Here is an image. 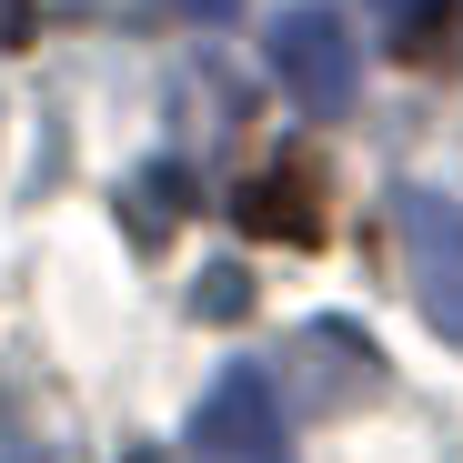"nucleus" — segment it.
Wrapping results in <instances>:
<instances>
[{
    "label": "nucleus",
    "instance_id": "obj_7",
    "mask_svg": "<svg viewBox=\"0 0 463 463\" xmlns=\"http://www.w3.org/2000/svg\"><path fill=\"white\" fill-rule=\"evenodd\" d=\"M162 11H182V21H232L242 0H162Z\"/></svg>",
    "mask_w": 463,
    "mask_h": 463
},
{
    "label": "nucleus",
    "instance_id": "obj_2",
    "mask_svg": "<svg viewBox=\"0 0 463 463\" xmlns=\"http://www.w3.org/2000/svg\"><path fill=\"white\" fill-rule=\"evenodd\" d=\"M393 262L423 302V323L463 353V202L453 192H393Z\"/></svg>",
    "mask_w": 463,
    "mask_h": 463
},
{
    "label": "nucleus",
    "instance_id": "obj_5",
    "mask_svg": "<svg viewBox=\"0 0 463 463\" xmlns=\"http://www.w3.org/2000/svg\"><path fill=\"white\" fill-rule=\"evenodd\" d=\"M443 11H453V0H373V21L393 31V51H433L443 41Z\"/></svg>",
    "mask_w": 463,
    "mask_h": 463
},
{
    "label": "nucleus",
    "instance_id": "obj_4",
    "mask_svg": "<svg viewBox=\"0 0 463 463\" xmlns=\"http://www.w3.org/2000/svg\"><path fill=\"white\" fill-rule=\"evenodd\" d=\"M242 232H262V242H323V162L313 151H282L262 182H242Z\"/></svg>",
    "mask_w": 463,
    "mask_h": 463
},
{
    "label": "nucleus",
    "instance_id": "obj_6",
    "mask_svg": "<svg viewBox=\"0 0 463 463\" xmlns=\"http://www.w3.org/2000/svg\"><path fill=\"white\" fill-rule=\"evenodd\" d=\"M31 21H41L31 0H0V51H21V41H31Z\"/></svg>",
    "mask_w": 463,
    "mask_h": 463
},
{
    "label": "nucleus",
    "instance_id": "obj_3",
    "mask_svg": "<svg viewBox=\"0 0 463 463\" xmlns=\"http://www.w3.org/2000/svg\"><path fill=\"white\" fill-rule=\"evenodd\" d=\"M192 453L202 463H292V423L272 403V383L262 373H222L202 413H192Z\"/></svg>",
    "mask_w": 463,
    "mask_h": 463
},
{
    "label": "nucleus",
    "instance_id": "obj_1",
    "mask_svg": "<svg viewBox=\"0 0 463 463\" xmlns=\"http://www.w3.org/2000/svg\"><path fill=\"white\" fill-rule=\"evenodd\" d=\"M272 81L313 121H343L363 101V41H353V21L333 11V0H292V11L272 21Z\"/></svg>",
    "mask_w": 463,
    "mask_h": 463
}]
</instances>
